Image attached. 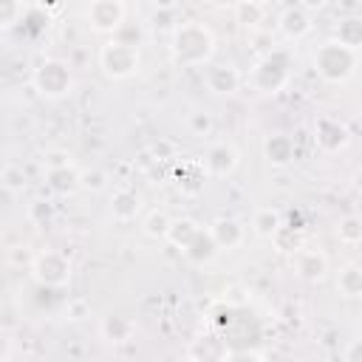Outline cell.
<instances>
[{
	"mask_svg": "<svg viewBox=\"0 0 362 362\" xmlns=\"http://www.w3.org/2000/svg\"><path fill=\"white\" fill-rule=\"evenodd\" d=\"M170 57L178 68H206L215 57L212 31L198 20L175 23L170 37Z\"/></svg>",
	"mask_w": 362,
	"mask_h": 362,
	"instance_id": "obj_1",
	"label": "cell"
},
{
	"mask_svg": "<svg viewBox=\"0 0 362 362\" xmlns=\"http://www.w3.org/2000/svg\"><path fill=\"white\" fill-rule=\"evenodd\" d=\"M288 79H291V54L283 45L266 51L249 71V82L257 93H277L288 85Z\"/></svg>",
	"mask_w": 362,
	"mask_h": 362,
	"instance_id": "obj_2",
	"label": "cell"
},
{
	"mask_svg": "<svg viewBox=\"0 0 362 362\" xmlns=\"http://www.w3.org/2000/svg\"><path fill=\"white\" fill-rule=\"evenodd\" d=\"M356 65H359V54L351 51V48H345V45H339L334 37L325 40V42L314 51V71H317L325 82H331V85L348 82V79L354 76Z\"/></svg>",
	"mask_w": 362,
	"mask_h": 362,
	"instance_id": "obj_3",
	"label": "cell"
},
{
	"mask_svg": "<svg viewBox=\"0 0 362 362\" xmlns=\"http://www.w3.org/2000/svg\"><path fill=\"white\" fill-rule=\"evenodd\" d=\"M139 62H141V54H139V45L136 42H127V40H107L102 42L99 48V68L105 71L107 79H127L139 71Z\"/></svg>",
	"mask_w": 362,
	"mask_h": 362,
	"instance_id": "obj_4",
	"label": "cell"
},
{
	"mask_svg": "<svg viewBox=\"0 0 362 362\" xmlns=\"http://www.w3.org/2000/svg\"><path fill=\"white\" fill-rule=\"evenodd\" d=\"M31 85H34V90L42 99L57 102V99L71 96V90H74V74H71V68L62 59H42L34 68V74H31Z\"/></svg>",
	"mask_w": 362,
	"mask_h": 362,
	"instance_id": "obj_5",
	"label": "cell"
},
{
	"mask_svg": "<svg viewBox=\"0 0 362 362\" xmlns=\"http://www.w3.org/2000/svg\"><path fill=\"white\" fill-rule=\"evenodd\" d=\"M42 178L57 195H71L82 189V170L71 161V153L65 150H51L42 161Z\"/></svg>",
	"mask_w": 362,
	"mask_h": 362,
	"instance_id": "obj_6",
	"label": "cell"
},
{
	"mask_svg": "<svg viewBox=\"0 0 362 362\" xmlns=\"http://www.w3.org/2000/svg\"><path fill=\"white\" fill-rule=\"evenodd\" d=\"M31 274L40 286L45 288H62L68 280H71V260L65 252H57V249H45L40 255H34V266H31Z\"/></svg>",
	"mask_w": 362,
	"mask_h": 362,
	"instance_id": "obj_7",
	"label": "cell"
},
{
	"mask_svg": "<svg viewBox=\"0 0 362 362\" xmlns=\"http://www.w3.org/2000/svg\"><path fill=\"white\" fill-rule=\"evenodd\" d=\"M88 25L99 34H116L124 23V3L119 0H93L82 8Z\"/></svg>",
	"mask_w": 362,
	"mask_h": 362,
	"instance_id": "obj_8",
	"label": "cell"
},
{
	"mask_svg": "<svg viewBox=\"0 0 362 362\" xmlns=\"http://www.w3.org/2000/svg\"><path fill=\"white\" fill-rule=\"evenodd\" d=\"M238 161H240V156H238L235 144H229V141H212L206 147L204 158H201V164H204V170H206L209 178H226V175H232L238 170Z\"/></svg>",
	"mask_w": 362,
	"mask_h": 362,
	"instance_id": "obj_9",
	"label": "cell"
},
{
	"mask_svg": "<svg viewBox=\"0 0 362 362\" xmlns=\"http://www.w3.org/2000/svg\"><path fill=\"white\" fill-rule=\"evenodd\" d=\"M204 82L215 96H229V93H235L240 88L243 74L232 62H209L204 68Z\"/></svg>",
	"mask_w": 362,
	"mask_h": 362,
	"instance_id": "obj_10",
	"label": "cell"
},
{
	"mask_svg": "<svg viewBox=\"0 0 362 362\" xmlns=\"http://www.w3.org/2000/svg\"><path fill=\"white\" fill-rule=\"evenodd\" d=\"M314 139H317V144L325 150V153H337V150H342L345 144H348V127L339 122V119H334V116H320L317 122H314Z\"/></svg>",
	"mask_w": 362,
	"mask_h": 362,
	"instance_id": "obj_11",
	"label": "cell"
},
{
	"mask_svg": "<svg viewBox=\"0 0 362 362\" xmlns=\"http://www.w3.org/2000/svg\"><path fill=\"white\" fill-rule=\"evenodd\" d=\"M311 14L303 3H294V6H286L277 17V28L286 40H303L308 31H311Z\"/></svg>",
	"mask_w": 362,
	"mask_h": 362,
	"instance_id": "obj_12",
	"label": "cell"
},
{
	"mask_svg": "<svg viewBox=\"0 0 362 362\" xmlns=\"http://www.w3.org/2000/svg\"><path fill=\"white\" fill-rule=\"evenodd\" d=\"M206 229H209L212 240L218 243V249H238L246 240V226L238 218H229V215L215 218Z\"/></svg>",
	"mask_w": 362,
	"mask_h": 362,
	"instance_id": "obj_13",
	"label": "cell"
},
{
	"mask_svg": "<svg viewBox=\"0 0 362 362\" xmlns=\"http://www.w3.org/2000/svg\"><path fill=\"white\" fill-rule=\"evenodd\" d=\"M139 212H141V195H139L136 189H130V187H116V189L110 192V215H113V221L130 223V221L139 218Z\"/></svg>",
	"mask_w": 362,
	"mask_h": 362,
	"instance_id": "obj_14",
	"label": "cell"
},
{
	"mask_svg": "<svg viewBox=\"0 0 362 362\" xmlns=\"http://www.w3.org/2000/svg\"><path fill=\"white\" fill-rule=\"evenodd\" d=\"M294 272L303 277V280H322L328 274V257L317 249H297L294 252Z\"/></svg>",
	"mask_w": 362,
	"mask_h": 362,
	"instance_id": "obj_15",
	"label": "cell"
},
{
	"mask_svg": "<svg viewBox=\"0 0 362 362\" xmlns=\"http://www.w3.org/2000/svg\"><path fill=\"white\" fill-rule=\"evenodd\" d=\"M263 156L272 167H286L294 161V139L286 133H272L263 141Z\"/></svg>",
	"mask_w": 362,
	"mask_h": 362,
	"instance_id": "obj_16",
	"label": "cell"
},
{
	"mask_svg": "<svg viewBox=\"0 0 362 362\" xmlns=\"http://www.w3.org/2000/svg\"><path fill=\"white\" fill-rule=\"evenodd\" d=\"M99 334H102L107 342H127V339L136 334V322L127 320V317H119V314H107V317H102V322H99Z\"/></svg>",
	"mask_w": 362,
	"mask_h": 362,
	"instance_id": "obj_17",
	"label": "cell"
},
{
	"mask_svg": "<svg viewBox=\"0 0 362 362\" xmlns=\"http://www.w3.org/2000/svg\"><path fill=\"white\" fill-rule=\"evenodd\" d=\"M283 229V215L272 206H260L255 215H252V232L257 238H266V240H274V235Z\"/></svg>",
	"mask_w": 362,
	"mask_h": 362,
	"instance_id": "obj_18",
	"label": "cell"
},
{
	"mask_svg": "<svg viewBox=\"0 0 362 362\" xmlns=\"http://www.w3.org/2000/svg\"><path fill=\"white\" fill-rule=\"evenodd\" d=\"M201 232H204V226H201L198 221H192V218H173V226H170V232H167V240H170L175 249L184 252Z\"/></svg>",
	"mask_w": 362,
	"mask_h": 362,
	"instance_id": "obj_19",
	"label": "cell"
},
{
	"mask_svg": "<svg viewBox=\"0 0 362 362\" xmlns=\"http://www.w3.org/2000/svg\"><path fill=\"white\" fill-rule=\"evenodd\" d=\"M334 40L351 51H362V17H345L334 25Z\"/></svg>",
	"mask_w": 362,
	"mask_h": 362,
	"instance_id": "obj_20",
	"label": "cell"
},
{
	"mask_svg": "<svg viewBox=\"0 0 362 362\" xmlns=\"http://www.w3.org/2000/svg\"><path fill=\"white\" fill-rule=\"evenodd\" d=\"M218 252H221V249H218V243L212 240L209 229H204V232H201V235H198V238H195V240H192V243L184 249V257L201 266V263H209V260H212Z\"/></svg>",
	"mask_w": 362,
	"mask_h": 362,
	"instance_id": "obj_21",
	"label": "cell"
},
{
	"mask_svg": "<svg viewBox=\"0 0 362 362\" xmlns=\"http://www.w3.org/2000/svg\"><path fill=\"white\" fill-rule=\"evenodd\" d=\"M337 291L342 297H362V266L345 263L337 272Z\"/></svg>",
	"mask_w": 362,
	"mask_h": 362,
	"instance_id": "obj_22",
	"label": "cell"
},
{
	"mask_svg": "<svg viewBox=\"0 0 362 362\" xmlns=\"http://www.w3.org/2000/svg\"><path fill=\"white\" fill-rule=\"evenodd\" d=\"M170 226H173V218H170L164 209H153V212L144 218V223H141L144 235H147V238H153V240H158V238H164V240H167Z\"/></svg>",
	"mask_w": 362,
	"mask_h": 362,
	"instance_id": "obj_23",
	"label": "cell"
},
{
	"mask_svg": "<svg viewBox=\"0 0 362 362\" xmlns=\"http://www.w3.org/2000/svg\"><path fill=\"white\" fill-rule=\"evenodd\" d=\"M337 238H339V243H348V246L362 243V218L359 215H345L337 223Z\"/></svg>",
	"mask_w": 362,
	"mask_h": 362,
	"instance_id": "obj_24",
	"label": "cell"
},
{
	"mask_svg": "<svg viewBox=\"0 0 362 362\" xmlns=\"http://www.w3.org/2000/svg\"><path fill=\"white\" fill-rule=\"evenodd\" d=\"M0 187L8 192V195H20L25 189V173L20 164H6L3 173H0Z\"/></svg>",
	"mask_w": 362,
	"mask_h": 362,
	"instance_id": "obj_25",
	"label": "cell"
},
{
	"mask_svg": "<svg viewBox=\"0 0 362 362\" xmlns=\"http://www.w3.org/2000/svg\"><path fill=\"white\" fill-rule=\"evenodd\" d=\"M187 130H189L192 136H198V139L209 136V133L215 130V119H212V113H209V110H192V113L187 116Z\"/></svg>",
	"mask_w": 362,
	"mask_h": 362,
	"instance_id": "obj_26",
	"label": "cell"
},
{
	"mask_svg": "<svg viewBox=\"0 0 362 362\" xmlns=\"http://www.w3.org/2000/svg\"><path fill=\"white\" fill-rule=\"evenodd\" d=\"M235 14L240 17V23H246L249 28H255V25L263 23L266 6H263V3H238V6H235Z\"/></svg>",
	"mask_w": 362,
	"mask_h": 362,
	"instance_id": "obj_27",
	"label": "cell"
},
{
	"mask_svg": "<svg viewBox=\"0 0 362 362\" xmlns=\"http://www.w3.org/2000/svg\"><path fill=\"white\" fill-rule=\"evenodd\" d=\"M82 189L88 192H102L107 189V173L93 167V170H82Z\"/></svg>",
	"mask_w": 362,
	"mask_h": 362,
	"instance_id": "obj_28",
	"label": "cell"
},
{
	"mask_svg": "<svg viewBox=\"0 0 362 362\" xmlns=\"http://www.w3.org/2000/svg\"><path fill=\"white\" fill-rule=\"evenodd\" d=\"M28 218H31L34 223L45 226V223L54 218V206H51V204H45V201H34V204H31V209H28Z\"/></svg>",
	"mask_w": 362,
	"mask_h": 362,
	"instance_id": "obj_29",
	"label": "cell"
},
{
	"mask_svg": "<svg viewBox=\"0 0 362 362\" xmlns=\"http://www.w3.org/2000/svg\"><path fill=\"white\" fill-rule=\"evenodd\" d=\"M23 11H25L23 3H8V6H3V8H0V25H3V28H11V25H14V17L23 14Z\"/></svg>",
	"mask_w": 362,
	"mask_h": 362,
	"instance_id": "obj_30",
	"label": "cell"
},
{
	"mask_svg": "<svg viewBox=\"0 0 362 362\" xmlns=\"http://www.w3.org/2000/svg\"><path fill=\"white\" fill-rule=\"evenodd\" d=\"M150 153L156 158H175V144L170 139H158V141L150 144Z\"/></svg>",
	"mask_w": 362,
	"mask_h": 362,
	"instance_id": "obj_31",
	"label": "cell"
},
{
	"mask_svg": "<svg viewBox=\"0 0 362 362\" xmlns=\"http://www.w3.org/2000/svg\"><path fill=\"white\" fill-rule=\"evenodd\" d=\"M6 257H8V263H11V266H23V263L34 266V257H31V255L25 252V246H11Z\"/></svg>",
	"mask_w": 362,
	"mask_h": 362,
	"instance_id": "obj_32",
	"label": "cell"
},
{
	"mask_svg": "<svg viewBox=\"0 0 362 362\" xmlns=\"http://www.w3.org/2000/svg\"><path fill=\"white\" fill-rule=\"evenodd\" d=\"M65 311H68V317H71V320H85V317H88V303H85L82 297H76V300H71V303H68V308H65Z\"/></svg>",
	"mask_w": 362,
	"mask_h": 362,
	"instance_id": "obj_33",
	"label": "cell"
},
{
	"mask_svg": "<svg viewBox=\"0 0 362 362\" xmlns=\"http://www.w3.org/2000/svg\"><path fill=\"white\" fill-rule=\"evenodd\" d=\"M345 362H362V337L345 345Z\"/></svg>",
	"mask_w": 362,
	"mask_h": 362,
	"instance_id": "obj_34",
	"label": "cell"
},
{
	"mask_svg": "<svg viewBox=\"0 0 362 362\" xmlns=\"http://www.w3.org/2000/svg\"><path fill=\"white\" fill-rule=\"evenodd\" d=\"M223 362H263V356L249 354V351H238V354H229Z\"/></svg>",
	"mask_w": 362,
	"mask_h": 362,
	"instance_id": "obj_35",
	"label": "cell"
},
{
	"mask_svg": "<svg viewBox=\"0 0 362 362\" xmlns=\"http://www.w3.org/2000/svg\"><path fill=\"white\" fill-rule=\"evenodd\" d=\"M354 187L362 192V170H356V173H354Z\"/></svg>",
	"mask_w": 362,
	"mask_h": 362,
	"instance_id": "obj_36",
	"label": "cell"
},
{
	"mask_svg": "<svg viewBox=\"0 0 362 362\" xmlns=\"http://www.w3.org/2000/svg\"><path fill=\"white\" fill-rule=\"evenodd\" d=\"M181 362H201V359H195V356H189V354H187V356H184Z\"/></svg>",
	"mask_w": 362,
	"mask_h": 362,
	"instance_id": "obj_37",
	"label": "cell"
}]
</instances>
